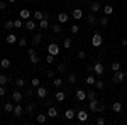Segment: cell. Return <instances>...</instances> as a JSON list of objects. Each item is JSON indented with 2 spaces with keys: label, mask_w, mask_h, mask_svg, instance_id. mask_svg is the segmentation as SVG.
I'll list each match as a JSON object with an SVG mask.
<instances>
[{
  "label": "cell",
  "mask_w": 127,
  "mask_h": 125,
  "mask_svg": "<svg viewBox=\"0 0 127 125\" xmlns=\"http://www.w3.org/2000/svg\"><path fill=\"white\" fill-rule=\"evenodd\" d=\"M95 81H97V79L92 76V75H90V76H87V85H88V86H93V85H95Z\"/></svg>",
  "instance_id": "cell-41"
},
{
  "label": "cell",
  "mask_w": 127,
  "mask_h": 125,
  "mask_svg": "<svg viewBox=\"0 0 127 125\" xmlns=\"http://www.w3.org/2000/svg\"><path fill=\"white\" fill-rule=\"evenodd\" d=\"M98 106H100V100H90V103H88V110L90 112H95V113H98Z\"/></svg>",
  "instance_id": "cell-4"
},
{
  "label": "cell",
  "mask_w": 127,
  "mask_h": 125,
  "mask_svg": "<svg viewBox=\"0 0 127 125\" xmlns=\"http://www.w3.org/2000/svg\"><path fill=\"white\" fill-rule=\"evenodd\" d=\"M110 68H112V73H115V71H119V69H120V63H119V61H114Z\"/></svg>",
  "instance_id": "cell-38"
},
{
  "label": "cell",
  "mask_w": 127,
  "mask_h": 125,
  "mask_svg": "<svg viewBox=\"0 0 127 125\" xmlns=\"http://www.w3.org/2000/svg\"><path fill=\"white\" fill-rule=\"evenodd\" d=\"M44 105L46 106H53V100H48V96L44 98Z\"/></svg>",
  "instance_id": "cell-53"
},
{
  "label": "cell",
  "mask_w": 127,
  "mask_h": 125,
  "mask_svg": "<svg viewBox=\"0 0 127 125\" xmlns=\"http://www.w3.org/2000/svg\"><path fill=\"white\" fill-rule=\"evenodd\" d=\"M9 2H10V3H14V2H17V0H9Z\"/></svg>",
  "instance_id": "cell-58"
},
{
  "label": "cell",
  "mask_w": 127,
  "mask_h": 125,
  "mask_svg": "<svg viewBox=\"0 0 127 125\" xmlns=\"http://www.w3.org/2000/svg\"><path fill=\"white\" fill-rule=\"evenodd\" d=\"M39 27H41V29H48V27H49V19H48V17H44V19L39 20Z\"/></svg>",
  "instance_id": "cell-23"
},
{
  "label": "cell",
  "mask_w": 127,
  "mask_h": 125,
  "mask_svg": "<svg viewBox=\"0 0 127 125\" xmlns=\"http://www.w3.org/2000/svg\"><path fill=\"white\" fill-rule=\"evenodd\" d=\"M22 98H24V93H20L19 90H15V91L12 93V100H14V101H17V103L22 101Z\"/></svg>",
  "instance_id": "cell-14"
},
{
  "label": "cell",
  "mask_w": 127,
  "mask_h": 125,
  "mask_svg": "<svg viewBox=\"0 0 127 125\" xmlns=\"http://www.w3.org/2000/svg\"><path fill=\"white\" fill-rule=\"evenodd\" d=\"M14 25H15V29H20V27H24V22H22V19L14 20Z\"/></svg>",
  "instance_id": "cell-44"
},
{
  "label": "cell",
  "mask_w": 127,
  "mask_h": 125,
  "mask_svg": "<svg viewBox=\"0 0 127 125\" xmlns=\"http://www.w3.org/2000/svg\"><path fill=\"white\" fill-rule=\"evenodd\" d=\"M75 100H76V101H83V100H87V91H85V90H76V93H75Z\"/></svg>",
  "instance_id": "cell-6"
},
{
  "label": "cell",
  "mask_w": 127,
  "mask_h": 125,
  "mask_svg": "<svg viewBox=\"0 0 127 125\" xmlns=\"http://www.w3.org/2000/svg\"><path fill=\"white\" fill-rule=\"evenodd\" d=\"M97 124L98 125H105V118H103V117H98V118H97Z\"/></svg>",
  "instance_id": "cell-52"
},
{
  "label": "cell",
  "mask_w": 127,
  "mask_h": 125,
  "mask_svg": "<svg viewBox=\"0 0 127 125\" xmlns=\"http://www.w3.org/2000/svg\"><path fill=\"white\" fill-rule=\"evenodd\" d=\"M27 54H29V56H31V54H36V49H34V48H29V49H27Z\"/></svg>",
  "instance_id": "cell-55"
},
{
  "label": "cell",
  "mask_w": 127,
  "mask_h": 125,
  "mask_svg": "<svg viewBox=\"0 0 127 125\" xmlns=\"http://www.w3.org/2000/svg\"><path fill=\"white\" fill-rule=\"evenodd\" d=\"M46 113H48L49 118H56L58 117V108L56 106H48V112Z\"/></svg>",
  "instance_id": "cell-12"
},
{
  "label": "cell",
  "mask_w": 127,
  "mask_h": 125,
  "mask_svg": "<svg viewBox=\"0 0 127 125\" xmlns=\"http://www.w3.org/2000/svg\"><path fill=\"white\" fill-rule=\"evenodd\" d=\"M93 73L98 75V76H102V75L105 73V66H103L102 63H95V64H93Z\"/></svg>",
  "instance_id": "cell-5"
},
{
  "label": "cell",
  "mask_w": 127,
  "mask_h": 125,
  "mask_svg": "<svg viewBox=\"0 0 127 125\" xmlns=\"http://www.w3.org/2000/svg\"><path fill=\"white\" fill-rule=\"evenodd\" d=\"M78 59H87V52L81 49V51H78Z\"/></svg>",
  "instance_id": "cell-49"
},
{
  "label": "cell",
  "mask_w": 127,
  "mask_h": 125,
  "mask_svg": "<svg viewBox=\"0 0 127 125\" xmlns=\"http://www.w3.org/2000/svg\"><path fill=\"white\" fill-rule=\"evenodd\" d=\"M71 46H73V41H71V37H66L64 41H63V48H64V49H69Z\"/></svg>",
  "instance_id": "cell-29"
},
{
  "label": "cell",
  "mask_w": 127,
  "mask_h": 125,
  "mask_svg": "<svg viewBox=\"0 0 127 125\" xmlns=\"http://www.w3.org/2000/svg\"><path fill=\"white\" fill-rule=\"evenodd\" d=\"M39 85H41L39 78H32V81H31V86H39Z\"/></svg>",
  "instance_id": "cell-48"
},
{
  "label": "cell",
  "mask_w": 127,
  "mask_h": 125,
  "mask_svg": "<svg viewBox=\"0 0 127 125\" xmlns=\"http://www.w3.org/2000/svg\"><path fill=\"white\" fill-rule=\"evenodd\" d=\"M0 68H2V66H0Z\"/></svg>",
  "instance_id": "cell-63"
},
{
  "label": "cell",
  "mask_w": 127,
  "mask_h": 125,
  "mask_svg": "<svg viewBox=\"0 0 127 125\" xmlns=\"http://www.w3.org/2000/svg\"><path fill=\"white\" fill-rule=\"evenodd\" d=\"M71 32H73V34H78V32H80V27L76 25V24H75V25H71Z\"/></svg>",
  "instance_id": "cell-51"
},
{
  "label": "cell",
  "mask_w": 127,
  "mask_h": 125,
  "mask_svg": "<svg viewBox=\"0 0 127 125\" xmlns=\"http://www.w3.org/2000/svg\"><path fill=\"white\" fill-rule=\"evenodd\" d=\"M71 15H73V19H81V17H83V12H81V10L80 9H73V12H71Z\"/></svg>",
  "instance_id": "cell-22"
},
{
  "label": "cell",
  "mask_w": 127,
  "mask_h": 125,
  "mask_svg": "<svg viewBox=\"0 0 127 125\" xmlns=\"http://www.w3.org/2000/svg\"><path fill=\"white\" fill-rule=\"evenodd\" d=\"M24 27H26L27 30H36V27H37V25H36L34 19H27V20H26V24H24Z\"/></svg>",
  "instance_id": "cell-11"
},
{
  "label": "cell",
  "mask_w": 127,
  "mask_h": 125,
  "mask_svg": "<svg viewBox=\"0 0 127 125\" xmlns=\"http://www.w3.org/2000/svg\"><path fill=\"white\" fill-rule=\"evenodd\" d=\"M46 63H48V64H53V63H54V56L48 52V56H46Z\"/></svg>",
  "instance_id": "cell-46"
},
{
  "label": "cell",
  "mask_w": 127,
  "mask_h": 125,
  "mask_svg": "<svg viewBox=\"0 0 127 125\" xmlns=\"http://www.w3.org/2000/svg\"><path fill=\"white\" fill-rule=\"evenodd\" d=\"M24 113V106L20 105V103H17V105L14 106V112H12V115H15V117H20Z\"/></svg>",
  "instance_id": "cell-16"
},
{
  "label": "cell",
  "mask_w": 127,
  "mask_h": 125,
  "mask_svg": "<svg viewBox=\"0 0 127 125\" xmlns=\"http://www.w3.org/2000/svg\"><path fill=\"white\" fill-rule=\"evenodd\" d=\"M87 98L88 100H95L97 98V93L95 91H87Z\"/></svg>",
  "instance_id": "cell-45"
},
{
  "label": "cell",
  "mask_w": 127,
  "mask_h": 125,
  "mask_svg": "<svg viewBox=\"0 0 127 125\" xmlns=\"http://www.w3.org/2000/svg\"><path fill=\"white\" fill-rule=\"evenodd\" d=\"M103 14L105 15H112L114 14V5H103Z\"/></svg>",
  "instance_id": "cell-26"
},
{
  "label": "cell",
  "mask_w": 127,
  "mask_h": 125,
  "mask_svg": "<svg viewBox=\"0 0 127 125\" xmlns=\"http://www.w3.org/2000/svg\"><path fill=\"white\" fill-rule=\"evenodd\" d=\"M32 95H34L32 88H26V90H24V96H26V98H32Z\"/></svg>",
  "instance_id": "cell-37"
},
{
  "label": "cell",
  "mask_w": 127,
  "mask_h": 125,
  "mask_svg": "<svg viewBox=\"0 0 127 125\" xmlns=\"http://www.w3.org/2000/svg\"><path fill=\"white\" fill-rule=\"evenodd\" d=\"M24 110H26L27 113H32V112L36 110V103H32V101H27V103H26V108H24Z\"/></svg>",
  "instance_id": "cell-20"
},
{
  "label": "cell",
  "mask_w": 127,
  "mask_h": 125,
  "mask_svg": "<svg viewBox=\"0 0 127 125\" xmlns=\"http://www.w3.org/2000/svg\"><path fill=\"white\" fill-rule=\"evenodd\" d=\"M46 76H48V78H53V76H54V71H53V69H48V71H46Z\"/></svg>",
  "instance_id": "cell-54"
},
{
  "label": "cell",
  "mask_w": 127,
  "mask_h": 125,
  "mask_svg": "<svg viewBox=\"0 0 127 125\" xmlns=\"http://www.w3.org/2000/svg\"><path fill=\"white\" fill-rule=\"evenodd\" d=\"M98 24H100L102 27H107V25H108V17L105 15V17H102V19H98Z\"/></svg>",
  "instance_id": "cell-34"
},
{
  "label": "cell",
  "mask_w": 127,
  "mask_h": 125,
  "mask_svg": "<svg viewBox=\"0 0 127 125\" xmlns=\"http://www.w3.org/2000/svg\"><path fill=\"white\" fill-rule=\"evenodd\" d=\"M29 58H31L29 61L32 63V64H37V63H39V58H37V54H31Z\"/></svg>",
  "instance_id": "cell-43"
},
{
  "label": "cell",
  "mask_w": 127,
  "mask_h": 125,
  "mask_svg": "<svg viewBox=\"0 0 127 125\" xmlns=\"http://www.w3.org/2000/svg\"><path fill=\"white\" fill-rule=\"evenodd\" d=\"M0 66L3 68V69H9V68L12 66V63H10V59H3V58H2V61H0Z\"/></svg>",
  "instance_id": "cell-25"
},
{
  "label": "cell",
  "mask_w": 127,
  "mask_h": 125,
  "mask_svg": "<svg viewBox=\"0 0 127 125\" xmlns=\"http://www.w3.org/2000/svg\"><path fill=\"white\" fill-rule=\"evenodd\" d=\"M41 42H42V34L41 32H34L32 34V44L34 46H39Z\"/></svg>",
  "instance_id": "cell-7"
},
{
  "label": "cell",
  "mask_w": 127,
  "mask_h": 125,
  "mask_svg": "<svg viewBox=\"0 0 127 125\" xmlns=\"http://www.w3.org/2000/svg\"><path fill=\"white\" fill-rule=\"evenodd\" d=\"M90 10H92V12H98V10H100V3H98V2H92V3H90Z\"/></svg>",
  "instance_id": "cell-31"
},
{
  "label": "cell",
  "mask_w": 127,
  "mask_h": 125,
  "mask_svg": "<svg viewBox=\"0 0 127 125\" xmlns=\"http://www.w3.org/2000/svg\"><path fill=\"white\" fill-rule=\"evenodd\" d=\"M19 17H20V19H29V17H31V12L27 9H22L19 12Z\"/></svg>",
  "instance_id": "cell-24"
},
{
  "label": "cell",
  "mask_w": 127,
  "mask_h": 125,
  "mask_svg": "<svg viewBox=\"0 0 127 125\" xmlns=\"http://www.w3.org/2000/svg\"><path fill=\"white\" fill-rule=\"evenodd\" d=\"M10 81V78L9 76H5V75H0V85H7Z\"/></svg>",
  "instance_id": "cell-40"
},
{
  "label": "cell",
  "mask_w": 127,
  "mask_h": 125,
  "mask_svg": "<svg viewBox=\"0 0 127 125\" xmlns=\"http://www.w3.org/2000/svg\"><path fill=\"white\" fill-rule=\"evenodd\" d=\"M48 52H49V54H53V56H58L59 52H61V48H59V44H56V42L49 44V46H48Z\"/></svg>",
  "instance_id": "cell-3"
},
{
  "label": "cell",
  "mask_w": 127,
  "mask_h": 125,
  "mask_svg": "<svg viewBox=\"0 0 127 125\" xmlns=\"http://www.w3.org/2000/svg\"><path fill=\"white\" fill-rule=\"evenodd\" d=\"M76 118H78L80 122H87V120H88L87 110H78V112H76Z\"/></svg>",
  "instance_id": "cell-8"
},
{
  "label": "cell",
  "mask_w": 127,
  "mask_h": 125,
  "mask_svg": "<svg viewBox=\"0 0 127 125\" xmlns=\"http://www.w3.org/2000/svg\"><path fill=\"white\" fill-rule=\"evenodd\" d=\"M5 7H7L5 2H0V10H5Z\"/></svg>",
  "instance_id": "cell-56"
},
{
  "label": "cell",
  "mask_w": 127,
  "mask_h": 125,
  "mask_svg": "<svg viewBox=\"0 0 127 125\" xmlns=\"http://www.w3.org/2000/svg\"><path fill=\"white\" fill-rule=\"evenodd\" d=\"M53 32H54V34H61V32H63L61 24H54V25H53Z\"/></svg>",
  "instance_id": "cell-35"
},
{
  "label": "cell",
  "mask_w": 127,
  "mask_h": 125,
  "mask_svg": "<svg viewBox=\"0 0 127 125\" xmlns=\"http://www.w3.org/2000/svg\"><path fill=\"white\" fill-rule=\"evenodd\" d=\"M122 46H127V39H122Z\"/></svg>",
  "instance_id": "cell-57"
},
{
  "label": "cell",
  "mask_w": 127,
  "mask_h": 125,
  "mask_svg": "<svg viewBox=\"0 0 127 125\" xmlns=\"http://www.w3.org/2000/svg\"><path fill=\"white\" fill-rule=\"evenodd\" d=\"M126 63H127V58H126Z\"/></svg>",
  "instance_id": "cell-61"
},
{
  "label": "cell",
  "mask_w": 127,
  "mask_h": 125,
  "mask_svg": "<svg viewBox=\"0 0 127 125\" xmlns=\"http://www.w3.org/2000/svg\"><path fill=\"white\" fill-rule=\"evenodd\" d=\"M58 73L61 75V73H66V64L64 63H59L58 64Z\"/></svg>",
  "instance_id": "cell-42"
},
{
  "label": "cell",
  "mask_w": 127,
  "mask_h": 125,
  "mask_svg": "<svg viewBox=\"0 0 127 125\" xmlns=\"http://www.w3.org/2000/svg\"><path fill=\"white\" fill-rule=\"evenodd\" d=\"M5 42H7V44H15V42H17V36H15L14 32H9L7 37H5Z\"/></svg>",
  "instance_id": "cell-13"
},
{
  "label": "cell",
  "mask_w": 127,
  "mask_h": 125,
  "mask_svg": "<svg viewBox=\"0 0 127 125\" xmlns=\"http://www.w3.org/2000/svg\"><path fill=\"white\" fill-rule=\"evenodd\" d=\"M36 93H37V96H39L41 100H44V98L48 96V88L46 86H37V91H36Z\"/></svg>",
  "instance_id": "cell-9"
},
{
  "label": "cell",
  "mask_w": 127,
  "mask_h": 125,
  "mask_svg": "<svg viewBox=\"0 0 127 125\" xmlns=\"http://www.w3.org/2000/svg\"><path fill=\"white\" fill-rule=\"evenodd\" d=\"M0 61H2V56H0Z\"/></svg>",
  "instance_id": "cell-59"
},
{
  "label": "cell",
  "mask_w": 127,
  "mask_h": 125,
  "mask_svg": "<svg viewBox=\"0 0 127 125\" xmlns=\"http://www.w3.org/2000/svg\"><path fill=\"white\" fill-rule=\"evenodd\" d=\"M3 27H5V29H7V30H12V29H14V27H15V25H14V20H5V24H3Z\"/></svg>",
  "instance_id": "cell-30"
},
{
  "label": "cell",
  "mask_w": 127,
  "mask_h": 125,
  "mask_svg": "<svg viewBox=\"0 0 127 125\" xmlns=\"http://www.w3.org/2000/svg\"><path fill=\"white\" fill-rule=\"evenodd\" d=\"M126 78H127V73H126V71H122V69H119V71L114 73V76H112V83L119 85V83H122Z\"/></svg>",
  "instance_id": "cell-1"
},
{
  "label": "cell",
  "mask_w": 127,
  "mask_h": 125,
  "mask_svg": "<svg viewBox=\"0 0 127 125\" xmlns=\"http://www.w3.org/2000/svg\"><path fill=\"white\" fill-rule=\"evenodd\" d=\"M126 101H127V98H126Z\"/></svg>",
  "instance_id": "cell-62"
},
{
  "label": "cell",
  "mask_w": 127,
  "mask_h": 125,
  "mask_svg": "<svg viewBox=\"0 0 127 125\" xmlns=\"http://www.w3.org/2000/svg\"><path fill=\"white\" fill-rule=\"evenodd\" d=\"M75 117H76V110H75V108H68V110L64 112V118H66V120H73Z\"/></svg>",
  "instance_id": "cell-10"
},
{
  "label": "cell",
  "mask_w": 127,
  "mask_h": 125,
  "mask_svg": "<svg viewBox=\"0 0 127 125\" xmlns=\"http://www.w3.org/2000/svg\"><path fill=\"white\" fill-rule=\"evenodd\" d=\"M46 120H48V113H39V115L36 117L37 124H46Z\"/></svg>",
  "instance_id": "cell-19"
},
{
  "label": "cell",
  "mask_w": 127,
  "mask_h": 125,
  "mask_svg": "<svg viewBox=\"0 0 127 125\" xmlns=\"http://www.w3.org/2000/svg\"><path fill=\"white\" fill-rule=\"evenodd\" d=\"M68 83L69 85H76V75L75 73H68Z\"/></svg>",
  "instance_id": "cell-28"
},
{
  "label": "cell",
  "mask_w": 127,
  "mask_h": 125,
  "mask_svg": "<svg viewBox=\"0 0 127 125\" xmlns=\"http://www.w3.org/2000/svg\"><path fill=\"white\" fill-rule=\"evenodd\" d=\"M14 103H12V101H5V105H3V110H5V112H7V113H12V112H14Z\"/></svg>",
  "instance_id": "cell-21"
},
{
  "label": "cell",
  "mask_w": 127,
  "mask_h": 125,
  "mask_svg": "<svg viewBox=\"0 0 127 125\" xmlns=\"http://www.w3.org/2000/svg\"><path fill=\"white\" fill-rule=\"evenodd\" d=\"M112 110H114L115 113H119V112L122 110V103H120V101H114V103H112Z\"/></svg>",
  "instance_id": "cell-27"
},
{
  "label": "cell",
  "mask_w": 127,
  "mask_h": 125,
  "mask_svg": "<svg viewBox=\"0 0 127 125\" xmlns=\"http://www.w3.org/2000/svg\"><path fill=\"white\" fill-rule=\"evenodd\" d=\"M64 98H66V91H56L54 100H56L58 103H63V101H64Z\"/></svg>",
  "instance_id": "cell-15"
},
{
  "label": "cell",
  "mask_w": 127,
  "mask_h": 125,
  "mask_svg": "<svg viewBox=\"0 0 127 125\" xmlns=\"http://www.w3.org/2000/svg\"><path fill=\"white\" fill-rule=\"evenodd\" d=\"M36 20H41V19H44V12H41V10H37V12H34V15H32Z\"/></svg>",
  "instance_id": "cell-36"
},
{
  "label": "cell",
  "mask_w": 127,
  "mask_h": 125,
  "mask_svg": "<svg viewBox=\"0 0 127 125\" xmlns=\"http://www.w3.org/2000/svg\"><path fill=\"white\" fill-rule=\"evenodd\" d=\"M15 86L24 88L26 86V79H24V78H17V79H15Z\"/></svg>",
  "instance_id": "cell-33"
},
{
  "label": "cell",
  "mask_w": 127,
  "mask_h": 125,
  "mask_svg": "<svg viewBox=\"0 0 127 125\" xmlns=\"http://www.w3.org/2000/svg\"><path fill=\"white\" fill-rule=\"evenodd\" d=\"M68 14H64V12H61V14H58V22L59 24H66L68 22Z\"/></svg>",
  "instance_id": "cell-18"
},
{
  "label": "cell",
  "mask_w": 127,
  "mask_h": 125,
  "mask_svg": "<svg viewBox=\"0 0 127 125\" xmlns=\"http://www.w3.org/2000/svg\"><path fill=\"white\" fill-rule=\"evenodd\" d=\"M87 22L90 24V25H97V24H98V19L93 15V14H88V15H87Z\"/></svg>",
  "instance_id": "cell-17"
},
{
  "label": "cell",
  "mask_w": 127,
  "mask_h": 125,
  "mask_svg": "<svg viewBox=\"0 0 127 125\" xmlns=\"http://www.w3.org/2000/svg\"><path fill=\"white\" fill-rule=\"evenodd\" d=\"M53 85H54V86H63V78L61 76L54 78V79H53Z\"/></svg>",
  "instance_id": "cell-39"
},
{
  "label": "cell",
  "mask_w": 127,
  "mask_h": 125,
  "mask_svg": "<svg viewBox=\"0 0 127 125\" xmlns=\"http://www.w3.org/2000/svg\"><path fill=\"white\" fill-rule=\"evenodd\" d=\"M5 93H7V88H5V85H0V96H5Z\"/></svg>",
  "instance_id": "cell-50"
},
{
  "label": "cell",
  "mask_w": 127,
  "mask_h": 125,
  "mask_svg": "<svg viewBox=\"0 0 127 125\" xmlns=\"http://www.w3.org/2000/svg\"><path fill=\"white\" fill-rule=\"evenodd\" d=\"M76 2H81V0H76Z\"/></svg>",
  "instance_id": "cell-60"
},
{
  "label": "cell",
  "mask_w": 127,
  "mask_h": 125,
  "mask_svg": "<svg viewBox=\"0 0 127 125\" xmlns=\"http://www.w3.org/2000/svg\"><path fill=\"white\" fill-rule=\"evenodd\" d=\"M17 44H19L20 48H24V46H26V44H27V39H26V37H20L19 41H17Z\"/></svg>",
  "instance_id": "cell-47"
},
{
  "label": "cell",
  "mask_w": 127,
  "mask_h": 125,
  "mask_svg": "<svg viewBox=\"0 0 127 125\" xmlns=\"http://www.w3.org/2000/svg\"><path fill=\"white\" fill-rule=\"evenodd\" d=\"M103 44V37H102V34L100 32H95L93 36H92V46L93 48H100Z\"/></svg>",
  "instance_id": "cell-2"
},
{
  "label": "cell",
  "mask_w": 127,
  "mask_h": 125,
  "mask_svg": "<svg viewBox=\"0 0 127 125\" xmlns=\"http://www.w3.org/2000/svg\"><path fill=\"white\" fill-rule=\"evenodd\" d=\"M93 86L97 88V90H100V91H102V90H103V88H105V83H103V81H102V79H97V81H95V85H93Z\"/></svg>",
  "instance_id": "cell-32"
}]
</instances>
